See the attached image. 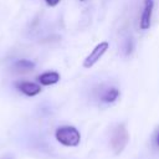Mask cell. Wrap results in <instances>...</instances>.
<instances>
[{"mask_svg": "<svg viewBox=\"0 0 159 159\" xmlns=\"http://www.w3.org/2000/svg\"><path fill=\"white\" fill-rule=\"evenodd\" d=\"M129 140V134L128 130L125 128L124 124H117L113 130H112V135H111V147L114 154H119L123 152V149L125 148V145L128 144Z\"/></svg>", "mask_w": 159, "mask_h": 159, "instance_id": "cell-1", "label": "cell"}, {"mask_svg": "<svg viewBox=\"0 0 159 159\" xmlns=\"http://www.w3.org/2000/svg\"><path fill=\"white\" fill-rule=\"evenodd\" d=\"M55 135H56V139L66 147H76L81 140L80 132L75 127H71V125L57 128Z\"/></svg>", "mask_w": 159, "mask_h": 159, "instance_id": "cell-2", "label": "cell"}, {"mask_svg": "<svg viewBox=\"0 0 159 159\" xmlns=\"http://www.w3.org/2000/svg\"><path fill=\"white\" fill-rule=\"evenodd\" d=\"M108 47H109V43L107 42V41H102V42H99L98 45H96V47L89 52V55L84 58V61H83V67L84 68H91L94 63H97L101 58H102V56L106 53V51L108 50Z\"/></svg>", "mask_w": 159, "mask_h": 159, "instance_id": "cell-3", "label": "cell"}, {"mask_svg": "<svg viewBox=\"0 0 159 159\" xmlns=\"http://www.w3.org/2000/svg\"><path fill=\"white\" fill-rule=\"evenodd\" d=\"M153 9H154V1L153 0H144L143 10H142L140 20H139V27H140V30H148L150 27Z\"/></svg>", "mask_w": 159, "mask_h": 159, "instance_id": "cell-4", "label": "cell"}, {"mask_svg": "<svg viewBox=\"0 0 159 159\" xmlns=\"http://www.w3.org/2000/svg\"><path fill=\"white\" fill-rule=\"evenodd\" d=\"M16 87H17V89L20 92H22L24 94H26L29 97H34V96H36V94H39L41 92L40 84L34 83V82H26V81L17 82L16 83Z\"/></svg>", "mask_w": 159, "mask_h": 159, "instance_id": "cell-5", "label": "cell"}, {"mask_svg": "<svg viewBox=\"0 0 159 159\" xmlns=\"http://www.w3.org/2000/svg\"><path fill=\"white\" fill-rule=\"evenodd\" d=\"M37 80L43 86H51V84H55L60 81V75L55 71H50V72H45V73L40 75L37 77Z\"/></svg>", "mask_w": 159, "mask_h": 159, "instance_id": "cell-6", "label": "cell"}, {"mask_svg": "<svg viewBox=\"0 0 159 159\" xmlns=\"http://www.w3.org/2000/svg\"><path fill=\"white\" fill-rule=\"evenodd\" d=\"M35 68V63L30 60H19L14 63V70L19 73H25V72H30Z\"/></svg>", "mask_w": 159, "mask_h": 159, "instance_id": "cell-7", "label": "cell"}, {"mask_svg": "<svg viewBox=\"0 0 159 159\" xmlns=\"http://www.w3.org/2000/svg\"><path fill=\"white\" fill-rule=\"evenodd\" d=\"M119 96V89L116 87H109L101 94V101L104 103H113Z\"/></svg>", "mask_w": 159, "mask_h": 159, "instance_id": "cell-8", "label": "cell"}, {"mask_svg": "<svg viewBox=\"0 0 159 159\" xmlns=\"http://www.w3.org/2000/svg\"><path fill=\"white\" fill-rule=\"evenodd\" d=\"M133 47H134L133 40H132V39H128V40L125 41V46H124V52H125V55H130L132 51H133Z\"/></svg>", "mask_w": 159, "mask_h": 159, "instance_id": "cell-9", "label": "cell"}, {"mask_svg": "<svg viewBox=\"0 0 159 159\" xmlns=\"http://www.w3.org/2000/svg\"><path fill=\"white\" fill-rule=\"evenodd\" d=\"M46 1V4L48 5V6H56L61 0H45Z\"/></svg>", "mask_w": 159, "mask_h": 159, "instance_id": "cell-10", "label": "cell"}, {"mask_svg": "<svg viewBox=\"0 0 159 159\" xmlns=\"http://www.w3.org/2000/svg\"><path fill=\"white\" fill-rule=\"evenodd\" d=\"M155 144L159 147V129H158V132H157V134H155Z\"/></svg>", "mask_w": 159, "mask_h": 159, "instance_id": "cell-11", "label": "cell"}, {"mask_svg": "<svg viewBox=\"0 0 159 159\" xmlns=\"http://www.w3.org/2000/svg\"><path fill=\"white\" fill-rule=\"evenodd\" d=\"M0 159H14V157L11 154H6V155H2Z\"/></svg>", "mask_w": 159, "mask_h": 159, "instance_id": "cell-12", "label": "cell"}, {"mask_svg": "<svg viewBox=\"0 0 159 159\" xmlns=\"http://www.w3.org/2000/svg\"><path fill=\"white\" fill-rule=\"evenodd\" d=\"M80 1H84V0H80Z\"/></svg>", "mask_w": 159, "mask_h": 159, "instance_id": "cell-13", "label": "cell"}]
</instances>
